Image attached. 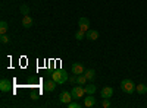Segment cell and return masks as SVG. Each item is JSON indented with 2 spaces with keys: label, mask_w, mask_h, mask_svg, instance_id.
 Returning a JSON list of instances; mask_svg holds the SVG:
<instances>
[{
  "label": "cell",
  "mask_w": 147,
  "mask_h": 108,
  "mask_svg": "<svg viewBox=\"0 0 147 108\" xmlns=\"http://www.w3.org/2000/svg\"><path fill=\"white\" fill-rule=\"evenodd\" d=\"M84 75H85V78H87L88 80H93V79L96 78V72H94L93 69H88V70L84 72Z\"/></svg>",
  "instance_id": "9a60e30c"
},
{
  "label": "cell",
  "mask_w": 147,
  "mask_h": 108,
  "mask_svg": "<svg viewBox=\"0 0 147 108\" xmlns=\"http://www.w3.org/2000/svg\"><path fill=\"white\" fill-rule=\"evenodd\" d=\"M71 72H72L74 75H82L84 72H85V69H84L82 63H72V66H71Z\"/></svg>",
  "instance_id": "8992f818"
},
{
  "label": "cell",
  "mask_w": 147,
  "mask_h": 108,
  "mask_svg": "<svg viewBox=\"0 0 147 108\" xmlns=\"http://www.w3.org/2000/svg\"><path fill=\"white\" fill-rule=\"evenodd\" d=\"M21 13H22L24 16L30 15V7H28L27 5H21Z\"/></svg>",
  "instance_id": "ac0fdd59"
},
{
  "label": "cell",
  "mask_w": 147,
  "mask_h": 108,
  "mask_svg": "<svg viewBox=\"0 0 147 108\" xmlns=\"http://www.w3.org/2000/svg\"><path fill=\"white\" fill-rule=\"evenodd\" d=\"M84 37H85V32H84V31H81V29H78V31H77V34H75V38H77L78 41H81V40H84Z\"/></svg>",
  "instance_id": "d6986e66"
},
{
  "label": "cell",
  "mask_w": 147,
  "mask_h": 108,
  "mask_svg": "<svg viewBox=\"0 0 147 108\" xmlns=\"http://www.w3.org/2000/svg\"><path fill=\"white\" fill-rule=\"evenodd\" d=\"M71 93H72L74 99H80V98H82V97H84L85 89H84V86H81V85H77V86H74V88H72Z\"/></svg>",
  "instance_id": "3957f363"
},
{
  "label": "cell",
  "mask_w": 147,
  "mask_h": 108,
  "mask_svg": "<svg viewBox=\"0 0 147 108\" xmlns=\"http://www.w3.org/2000/svg\"><path fill=\"white\" fill-rule=\"evenodd\" d=\"M72 99H74V97H72V93L71 92H68V91H62L60 92V95H59V101L62 102V104H69V102H72Z\"/></svg>",
  "instance_id": "277c9868"
},
{
  "label": "cell",
  "mask_w": 147,
  "mask_h": 108,
  "mask_svg": "<svg viewBox=\"0 0 147 108\" xmlns=\"http://www.w3.org/2000/svg\"><path fill=\"white\" fill-rule=\"evenodd\" d=\"M102 107H103V108H109V107H110V101H109V98H103V101H102Z\"/></svg>",
  "instance_id": "ffe728a7"
},
{
  "label": "cell",
  "mask_w": 147,
  "mask_h": 108,
  "mask_svg": "<svg viewBox=\"0 0 147 108\" xmlns=\"http://www.w3.org/2000/svg\"><path fill=\"white\" fill-rule=\"evenodd\" d=\"M43 88H44L46 92H53V91L56 89V82H55L53 79H52V80H46L44 85H43Z\"/></svg>",
  "instance_id": "52a82bcc"
},
{
  "label": "cell",
  "mask_w": 147,
  "mask_h": 108,
  "mask_svg": "<svg viewBox=\"0 0 147 108\" xmlns=\"http://www.w3.org/2000/svg\"><path fill=\"white\" fill-rule=\"evenodd\" d=\"M32 23H34V22H32V18H31L30 15H27V16L22 18V27H24V28H31Z\"/></svg>",
  "instance_id": "7c38bea8"
},
{
  "label": "cell",
  "mask_w": 147,
  "mask_h": 108,
  "mask_svg": "<svg viewBox=\"0 0 147 108\" xmlns=\"http://www.w3.org/2000/svg\"><path fill=\"white\" fill-rule=\"evenodd\" d=\"M85 38L90 40V41H96L97 38H99V32H97L96 29H88L87 32H85Z\"/></svg>",
  "instance_id": "ba28073f"
},
{
  "label": "cell",
  "mask_w": 147,
  "mask_h": 108,
  "mask_svg": "<svg viewBox=\"0 0 147 108\" xmlns=\"http://www.w3.org/2000/svg\"><path fill=\"white\" fill-rule=\"evenodd\" d=\"M84 89H85V93H87V95H94L96 91H97L96 85H93V83H90V85H87V86H84Z\"/></svg>",
  "instance_id": "4fadbf2b"
},
{
  "label": "cell",
  "mask_w": 147,
  "mask_h": 108,
  "mask_svg": "<svg viewBox=\"0 0 147 108\" xmlns=\"http://www.w3.org/2000/svg\"><path fill=\"white\" fill-rule=\"evenodd\" d=\"M78 27H80V29L81 31H84V32H87L88 29H90V21H88V18H80V21H78Z\"/></svg>",
  "instance_id": "5b68a950"
},
{
  "label": "cell",
  "mask_w": 147,
  "mask_h": 108,
  "mask_svg": "<svg viewBox=\"0 0 147 108\" xmlns=\"http://www.w3.org/2000/svg\"><path fill=\"white\" fill-rule=\"evenodd\" d=\"M7 28H9V25H7L6 21H2V22H0V34H2V35H5V34L7 32Z\"/></svg>",
  "instance_id": "e0dca14e"
},
{
  "label": "cell",
  "mask_w": 147,
  "mask_h": 108,
  "mask_svg": "<svg viewBox=\"0 0 147 108\" xmlns=\"http://www.w3.org/2000/svg\"><path fill=\"white\" fill-rule=\"evenodd\" d=\"M84 105L87 107V108H91V107L96 105V99H94L93 95H87V97L84 98Z\"/></svg>",
  "instance_id": "30bf717a"
},
{
  "label": "cell",
  "mask_w": 147,
  "mask_h": 108,
  "mask_svg": "<svg viewBox=\"0 0 147 108\" xmlns=\"http://www.w3.org/2000/svg\"><path fill=\"white\" fill-rule=\"evenodd\" d=\"M52 79L57 83V85H63V83H66L68 80V73L63 70H55L52 73Z\"/></svg>",
  "instance_id": "6da1fadb"
},
{
  "label": "cell",
  "mask_w": 147,
  "mask_h": 108,
  "mask_svg": "<svg viewBox=\"0 0 147 108\" xmlns=\"http://www.w3.org/2000/svg\"><path fill=\"white\" fill-rule=\"evenodd\" d=\"M136 91H137L138 93L144 95V93H147V86L144 85V83H138V85L136 86Z\"/></svg>",
  "instance_id": "5bb4252c"
},
{
  "label": "cell",
  "mask_w": 147,
  "mask_h": 108,
  "mask_svg": "<svg viewBox=\"0 0 147 108\" xmlns=\"http://www.w3.org/2000/svg\"><path fill=\"white\" fill-rule=\"evenodd\" d=\"M88 79L85 78V75L82 73V75H77V83L78 85H81V86H84L85 85V82H87Z\"/></svg>",
  "instance_id": "2e32d148"
},
{
  "label": "cell",
  "mask_w": 147,
  "mask_h": 108,
  "mask_svg": "<svg viewBox=\"0 0 147 108\" xmlns=\"http://www.w3.org/2000/svg\"><path fill=\"white\" fill-rule=\"evenodd\" d=\"M100 95H102V98H112L113 89L110 88V86H105V88L100 91Z\"/></svg>",
  "instance_id": "9c48e42d"
},
{
  "label": "cell",
  "mask_w": 147,
  "mask_h": 108,
  "mask_svg": "<svg viewBox=\"0 0 147 108\" xmlns=\"http://www.w3.org/2000/svg\"><path fill=\"white\" fill-rule=\"evenodd\" d=\"M80 107H81L80 102H69L68 104V108H80Z\"/></svg>",
  "instance_id": "44dd1931"
},
{
  "label": "cell",
  "mask_w": 147,
  "mask_h": 108,
  "mask_svg": "<svg viewBox=\"0 0 147 108\" xmlns=\"http://www.w3.org/2000/svg\"><path fill=\"white\" fill-rule=\"evenodd\" d=\"M0 41H2V44H6V42H9V37H6V34H5V35H2Z\"/></svg>",
  "instance_id": "7402d4cb"
},
{
  "label": "cell",
  "mask_w": 147,
  "mask_h": 108,
  "mask_svg": "<svg viewBox=\"0 0 147 108\" xmlns=\"http://www.w3.org/2000/svg\"><path fill=\"white\" fill-rule=\"evenodd\" d=\"M0 91H2V92H9L10 91V82L7 79H2V80H0Z\"/></svg>",
  "instance_id": "8fae6325"
},
{
  "label": "cell",
  "mask_w": 147,
  "mask_h": 108,
  "mask_svg": "<svg viewBox=\"0 0 147 108\" xmlns=\"http://www.w3.org/2000/svg\"><path fill=\"white\" fill-rule=\"evenodd\" d=\"M136 83H134L131 79H124V80H122L121 82V89H122V92H124V93H132L134 91H136Z\"/></svg>",
  "instance_id": "7a4b0ae2"
}]
</instances>
